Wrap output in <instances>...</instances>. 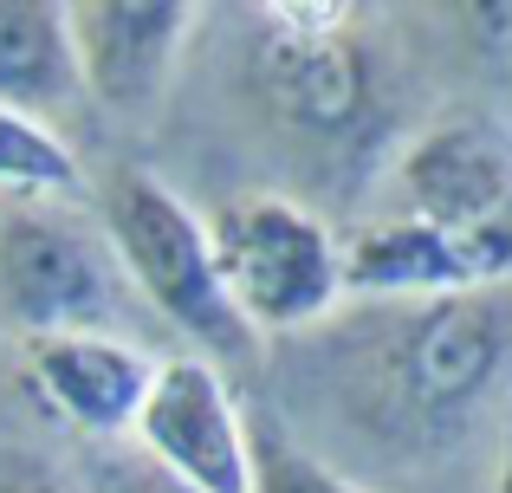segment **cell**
I'll return each mask as SVG.
<instances>
[{"mask_svg": "<svg viewBox=\"0 0 512 493\" xmlns=\"http://www.w3.org/2000/svg\"><path fill=\"white\" fill-rule=\"evenodd\" d=\"M247 435H253V493H383L338 474L325 455H312L286 422H247Z\"/></svg>", "mask_w": 512, "mask_h": 493, "instance_id": "4fadbf2b", "label": "cell"}, {"mask_svg": "<svg viewBox=\"0 0 512 493\" xmlns=\"http://www.w3.org/2000/svg\"><path fill=\"white\" fill-rule=\"evenodd\" d=\"M396 182L409 195L402 215L435 221V228H512L506 221V137L480 117L435 124L409 143L396 163Z\"/></svg>", "mask_w": 512, "mask_h": 493, "instance_id": "30bf717a", "label": "cell"}, {"mask_svg": "<svg viewBox=\"0 0 512 493\" xmlns=\"http://www.w3.org/2000/svg\"><path fill=\"white\" fill-rule=\"evenodd\" d=\"M78 98V65L65 39V7L0 0V104L52 124Z\"/></svg>", "mask_w": 512, "mask_h": 493, "instance_id": "8fae6325", "label": "cell"}, {"mask_svg": "<svg viewBox=\"0 0 512 493\" xmlns=\"http://www.w3.org/2000/svg\"><path fill=\"white\" fill-rule=\"evenodd\" d=\"M130 312L137 292L98 215L72 202H0V318L26 344L65 331L130 338Z\"/></svg>", "mask_w": 512, "mask_h": 493, "instance_id": "3957f363", "label": "cell"}, {"mask_svg": "<svg viewBox=\"0 0 512 493\" xmlns=\"http://www.w3.org/2000/svg\"><path fill=\"white\" fill-rule=\"evenodd\" d=\"M0 493H72V487H65L59 468H46L33 448L0 442Z\"/></svg>", "mask_w": 512, "mask_h": 493, "instance_id": "5bb4252c", "label": "cell"}, {"mask_svg": "<svg viewBox=\"0 0 512 493\" xmlns=\"http://www.w3.org/2000/svg\"><path fill=\"white\" fill-rule=\"evenodd\" d=\"M85 163L59 124H39L0 104V202H78Z\"/></svg>", "mask_w": 512, "mask_h": 493, "instance_id": "7c38bea8", "label": "cell"}, {"mask_svg": "<svg viewBox=\"0 0 512 493\" xmlns=\"http://www.w3.org/2000/svg\"><path fill=\"white\" fill-rule=\"evenodd\" d=\"M208 253L240 331L260 338H305L344 305L338 279V234L292 195H234L208 221Z\"/></svg>", "mask_w": 512, "mask_h": 493, "instance_id": "7a4b0ae2", "label": "cell"}, {"mask_svg": "<svg viewBox=\"0 0 512 493\" xmlns=\"http://www.w3.org/2000/svg\"><path fill=\"white\" fill-rule=\"evenodd\" d=\"M512 228H435L415 215H383L338 247L344 299H448L506 286Z\"/></svg>", "mask_w": 512, "mask_h": 493, "instance_id": "52a82bcc", "label": "cell"}, {"mask_svg": "<svg viewBox=\"0 0 512 493\" xmlns=\"http://www.w3.org/2000/svg\"><path fill=\"white\" fill-rule=\"evenodd\" d=\"M137 461L169 474L188 493H253V435L247 409L208 357H163L156 383L130 422Z\"/></svg>", "mask_w": 512, "mask_h": 493, "instance_id": "8992f818", "label": "cell"}, {"mask_svg": "<svg viewBox=\"0 0 512 493\" xmlns=\"http://www.w3.org/2000/svg\"><path fill=\"white\" fill-rule=\"evenodd\" d=\"M350 318L363 325L331 338V364L363 383L383 448L428 461L500 422L512 357L506 286L448 299H363Z\"/></svg>", "mask_w": 512, "mask_h": 493, "instance_id": "6da1fadb", "label": "cell"}, {"mask_svg": "<svg viewBox=\"0 0 512 493\" xmlns=\"http://www.w3.org/2000/svg\"><path fill=\"white\" fill-rule=\"evenodd\" d=\"M260 91L305 137H350L370 111V59L350 39L344 7H299L279 0L253 20Z\"/></svg>", "mask_w": 512, "mask_h": 493, "instance_id": "5b68a950", "label": "cell"}, {"mask_svg": "<svg viewBox=\"0 0 512 493\" xmlns=\"http://www.w3.org/2000/svg\"><path fill=\"white\" fill-rule=\"evenodd\" d=\"M91 215H98L104 241H111L130 292H137V305L163 312L182 338L208 344V351H221V357L253 351V338L240 331L234 305H227L221 279H214L208 228H201V215L163 176L117 169V176L91 195Z\"/></svg>", "mask_w": 512, "mask_h": 493, "instance_id": "277c9868", "label": "cell"}, {"mask_svg": "<svg viewBox=\"0 0 512 493\" xmlns=\"http://www.w3.org/2000/svg\"><path fill=\"white\" fill-rule=\"evenodd\" d=\"M188 33H195V7H182V0H85V7H65L78 91L117 117L156 111Z\"/></svg>", "mask_w": 512, "mask_h": 493, "instance_id": "ba28073f", "label": "cell"}, {"mask_svg": "<svg viewBox=\"0 0 512 493\" xmlns=\"http://www.w3.org/2000/svg\"><path fill=\"white\" fill-rule=\"evenodd\" d=\"M163 357L143 351L137 338L111 331H65V338H33L26 344V383L59 422L98 442H124L137 422L143 396L156 383Z\"/></svg>", "mask_w": 512, "mask_h": 493, "instance_id": "9c48e42d", "label": "cell"}, {"mask_svg": "<svg viewBox=\"0 0 512 493\" xmlns=\"http://www.w3.org/2000/svg\"><path fill=\"white\" fill-rule=\"evenodd\" d=\"M104 493H188V487H175L169 474H156L150 461H137V455H117L111 461V487Z\"/></svg>", "mask_w": 512, "mask_h": 493, "instance_id": "9a60e30c", "label": "cell"}]
</instances>
